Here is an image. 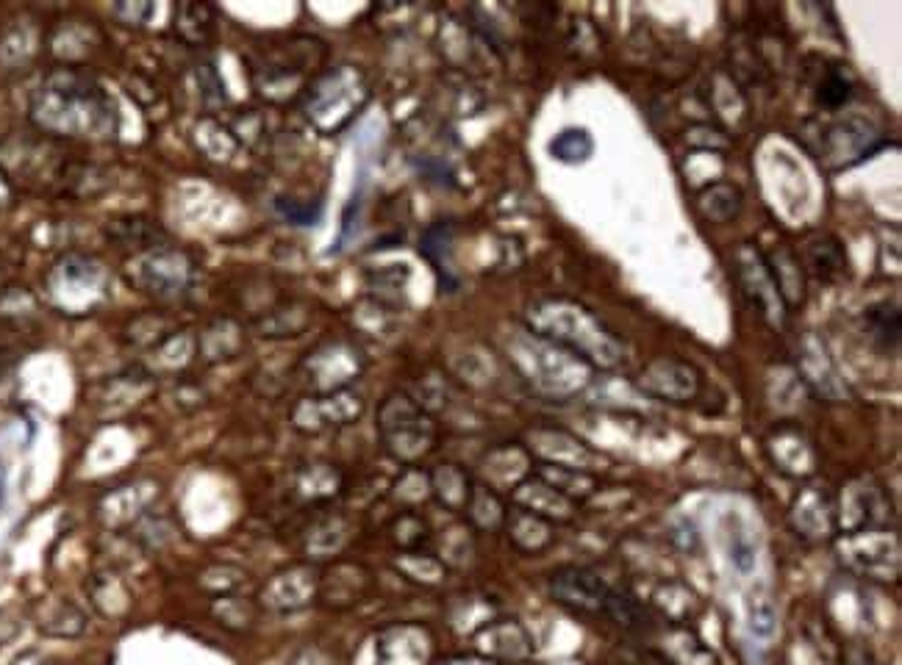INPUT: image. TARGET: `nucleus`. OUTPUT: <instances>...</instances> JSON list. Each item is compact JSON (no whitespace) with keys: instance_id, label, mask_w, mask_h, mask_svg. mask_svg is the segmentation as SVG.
<instances>
[{"instance_id":"obj_35","label":"nucleus","mask_w":902,"mask_h":665,"mask_svg":"<svg viewBox=\"0 0 902 665\" xmlns=\"http://www.w3.org/2000/svg\"><path fill=\"white\" fill-rule=\"evenodd\" d=\"M212 616L223 624L225 629H234V633H248V629L256 624L259 607L256 602L245 599V596H214L212 602Z\"/></svg>"},{"instance_id":"obj_22","label":"nucleus","mask_w":902,"mask_h":665,"mask_svg":"<svg viewBox=\"0 0 902 665\" xmlns=\"http://www.w3.org/2000/svg\"><path fill=\"white\" fill-rule=\"evenodd\" d=\"M600 616H605L611 624H617V627L631 635H652L658 629L656 613L644 602H639L637 596L625 594V590L611 588Z\"/></svg>"},{"instance_id":"obj_16","label":"nucleus","mask_w":902,"mask_h":665,"mask_svg":"<svg viewBox=\"0 0 902 665\" xmlns=\"http://www.w3.org/2000/svg\"><path fill=\"white\" fill-rule=\"evenodd\" d=\"M512 502L514 508L527 510V514L539 516L550 525L553 521H570L572 514H575V505L561 497L559 491H553L547 482L539 480L536 475H527L525 480L516 482L512 488Z\"/></svg>"},{"instance_id":"obj_28","label":"nucleus","mask_w":902,"mask_h":665,"mask_svg":"<svg viewBox=\"0 0 902 665\" xmlns=\"http://www.w3.org/2000/svg\"><path fill=\"white\" fill-rule=\"evenodd\" d=\"M661 657L669 665H719L714 652L695 633L680 627L661 635Z\"/></svg>"},{"instance_id":"obj_11","label":"nucleus","mask_w":902,"mask_h":665,"mask_svg":"<svg viewBox=\"0 0 902 665\" xmlns=\"http://www.w3.org/2000/svg\"><path fill=\"white\" fill-rule=\"evenodd\" d=\"M378 665H434L436 638L423 624H391L376 638Z\"/></svg>"},{"instance_id":"obj_53","label":"nucleus","mask_w":902,"mask_h":665,"mask_svg":"<svg viewBox=\"0 0 902 665\" xmlns=\"http://www.w3.org/2000/svg\"><path fill=\"white\" fill-rule=\"evenodd\" d=\"M445 665H495V663L484 661V657H453V661H447Z\"/></svg>"},{"instance_id":"obj_13","label":"nucleus","mask_w":902,"mask_h":665,"mask_svg":"<svg viewBox=\"0 0 902 665\" xmlns=\"http://www.w3.org/2000/svg\"><path fill=\"white\" fill-rule=\"evenodd\" d=\"M639 389L656 400L691 402L700 394V372L691 363L658 358L639 374Z\"/></svg>"},{"instance_id":"obj_55","label":"nucleus","mask_w":902,"mask_h":665,"mask_svg":"<svg viewBox=\"0 0 902 665\" xmlns=\"http://www.w3.org/2000/svg\"><path fill=\"white\" fill-rule=\"evenodd\" d=\"M0 491H3V471H0Z\"/></svg>"},{"instance_id":"obj_20","label":"nucleus","mask_w":902,"mask_h":665,"mask_svg":"<svg viewBox=\"0 0 902 665\" xmlns=\"http://www.w3.org/2000/svg\"><path fill=\"white\" fill-rule=\"evenodd\" d=\"M87 596L89 602H93L95 610H98L100 616L111 618V622L128 616L130 607H134V596H130L126 579H123L117 571H111V568L95 571L93 577H89Z\"/></svg>"},{"instance_id":"obj_34","label":"nucleus","mask_w":902,"mask_h":665,"mask_svg":"<svg viewBox=\"0 0 902 665\" xmlns=\"http://www.w3.org/2000/svg\"><path fill=\"white\" fill-rule=\"evenodd\" d=\"M309 325V314L303 311V305L289 303L281 305V309L270 311V314H261L253 327H256L259 335L264 339H292L294 333H300Z\"/></svg>"},{"instance_id":"obj_36","label":"nucleus","mask_w":902,"mask_h":665,"mask_svg":"<svg viewBox=\"0 0 902 665\" xmlns=\"http://www.w3.org/2000/svg\"><path fill=\"white\" fill-rule=\"evenodd\" d=\"M853 87L855 78L847 67L842 65H831V70H825L816 81V100H819L825 109H842L850 98H853Z\"/></svg>"},{"instance_id":"obj_52","label":"nucleus","mask_w":902,"mask_h":665,"mask_svg":"<svg viewBox=\"0 0 902 665\" xmlns=\"http://www.w3.org/2000/svg\"><path fill=\"white\" fill-rule=\"evenodd\" d=\"M289 665H333V661L320 649H303L289 661Z\"/></svg>"},{"instance_id":"obj_51","label":"nucleus","mask_w":902,"mask_h":665,"mask_svg":"<svg viewBox=\"0 0 902 665\" xmlns=\"http://www.w3.org/2000/svg\"><path fill=\"white\" fill-rule=\"evenodd\" d=\"M842 665H881V661H877L875 655H872L870 649H866V646H850L847 652H844V661H842Z\"/></svg>"},{"instance_id":"obj_7","label":"nucleus","mask_w":902,"mask_h":665,"mask_svg":"<svg viewBox=\"0 0 902 665\" xmlns=\"http://www.w3.org/2000/svg\"><path fill=\"white\" fill-rule=\"evenodd\" d=\"M361 413H365V400H361L356 391L342 389L331 391V394L303 397V400L292 408L289 417H292V424L300 430V433L317 436L326 433V430L353 424Z\"/></svg>"},{"instance_id":"obj_6","label":"nucleus","mask_w":902,"mask_h":665,"mask_svg":"<svg viewBox=\"0 0 902 665\" xmlns=\"http://www.w3.org/2000/svg\"><path fill=\"white\" fill-rule=\"evenodd\" d=\"M367 361L353 344L348 341H328L320 344L314 352L305 355L300 363V372L305 374V383L314 389V394H331L342 391L365 372Z\"/></svg>"},{"instance_id":"obj_46","label":"nucleus","mask_w":902,"mask_h":665,"mask_svg":"<svg viewBox=\"0 0 902 665\" xmlns=\"http://www.w3.org/2000/svg\"><path fill=\"white\" fill-rule=\"evenodd\" d=\"M229 134L236 145L259 147V141L264 139V119L259 111H240L229 123Z\"/></svg>"},{"instance_id":"obj_37","label":"nucleus","mask_w":902,"mask_h":665,"mask_svg":"<svg viewBox=\"0 0 902 665\" xmlns=\"http://www.w3.org/2000/svg\"><path fill=\"white\" fill-rule=\"evenodd\" d=\"M109 236L115 238L117 244H126V247L136 250H158V244L164 242V233L158 231L153 222L147 219H123V222H111L109 225Z\"/></svg>"},{"instance_id":"obj_15","label":"nucleus","mask_w":902,"mask_h":665,"mask_svg":"<svg viewBox=\"0 0 902 665\" xmlns=\"http://www.w3.org/2000/svg\"><path fill=\"white\" fill-rule=\"evenodd\" d=\"M158 497L156 482L153 480H136L128 486L111 488L104 493L98 502V521L109 530H123V527H134L136 521L145 516L151 508L153 499Z\"/></svg>"},{"instance_id":"obj_39","label":"nucleus","mask_w":902,"mask_h":665,"mask_svg":"<svg viewBox=\"0 0 902 665\" xmlns=\"http://www.w3.org/2000/svg\"><path fill=\"white\" fill-rule=\"evenodd\" d=\"M395 568L408 577L411 583L419 585H439L445 579L447 566L434 555H419V552H406L395 560Z\"/></svg>"},{"instance_id":"obj_25","label":"nucleus","mask_w":902,"mask_h":665,"mask_svg":"<svg viewBox=\"0 0 902 665\" xmlns=\"http://www.w3.org/2000/svg\"><path fill=\"white\" fill-rule=\"evenodd\" d=\"M153 383L147 374L142 372H128L120 374V378H109L104 385L98 389V405L104 411H128V408L139 405L147 394H151Z\"/></svg>"},{"instance_id":"obj_49","label":"nucleus","mask_w":902,"mask_h":665,"mask_svg":"<svg viewBox=\"0 0 902 665\" xmlns=\"http://www.w3.org/2000/svg\"><path fill=\"white\" fill-rule=\"evenodd\" d=\"M750 629L756 635H773L775 629V613L769 605H758V607H750Z\"/></svg>"},{"instance_id":"obj_23","label":"nucleus","mask_w":902,"mask_h":665,"mask_svg":"<svg viewBox=\"0 0 902 665\" xmlns=\"http://www.w3.org/2000/svg\"><path fill=\"white\" fill-rule=\"evenodd\" d=\"M764 264H767L769 277H773L783 305H786V309H794V305L803 303L805 272L803 264H799V255H794L788 247H775V253L764 255Z\"/></svg>"},{"instance_id":"obj_1","label":"nucleus","mask_w":902,"mask_h":665,"mask_svg":"<svg viewBox=\"0 0 902 665\" xmlns=\"http://www.w3.org/2000/svg\"><path fill=\"white\" fill-rule=\"evenodd\" d=\"M31 117L54 136L111 139L117 134V106L95 78L81 70H56L31 98Z\"/></svg>"},{"instance_id":"obj_31","label":"nucleus","mask_w":902,"mask_h":665,"mask_svg":"<svg viewBox=\"0 0 902 665\" xmlns=\"http://www.w3.org/2000/svg\"><path fill=\"white\" fill-rule=\"evenodd\" d=\"M342 488V475L328 463H311L298 475L294 491L303 502H328Z\"/></svg>"},{"instance_id":"obj_17","label":"nucleus","mask_w":902,"mask_h":665,"mask_svg":"<svg viewBox=\"0 0 902 665\" xmlns=\"http://www.w3.org/2000/svg\"><path fill=\"white\" fill-rule=\"evenodd\" d=\"M792 521L805 538H827L838 527V510L825 488H805L792 508Z\"/></svg>"},{"instance_id":"obj_43","label":"nucleus","mask_w":902,"mask_h":665,"mask_svg":"<svg viewBox=\"0 0 902 665\" xmlns=\"http://www.w3.org/2000/svg\"><path fill=\"white\" fill-rule=\"evenodd\" d=\"M391 541H395L402 552H417V549L428 541V525H425L417 514H400L395 521H391Z\"/></svg>"},{"instance_id":"obj_44","label":"nucleus","mask_w":902,"mask_h":665,"mask_svg":"<svg viewBox=\"0 0 902 665\" xmlns=\"http://www.w3.org/2000/svg\"><path fill=\"white\" fill-rule=\"evenodd\" d=\"M201 585L203 588L214 590L217 596H229V594H236L240 588H245L248 571H242V568H236V566H212L203 571Z\"/></svg>"},{"instance_id":"obj_18","label":"nucleus","mask_w":902,"mask_h":665,"mask_svg":"<svg viewBox=\"0 0 902 665\" xmlns=\"http://www.w3.org/2000/svg\"><path fill=\"white\" fill-rule=\"evenodd\" d=\"M33 624L48 638H78L87 629V616L76 602L50 596L33 607Z\"/></svg>"},{"instance_id":"obj_8","label":"nucleus","mask_w":902,"mask_h":665,"mask_svg":"<svg viewBox=\"0 0 902 665\" xmlns=\"http://www.w3.org/2000/svg\"><path fill=\"white\" fill-rule=\"evenodd\" d=\"M864 536V544L870 547L866 552L861 547L859 536L855 532H847L844 538H838V552H842V560L847 563L853 571L864 574L870 579H883L889 583V577H898L900 574V544L898 536L883 530H859Z\"/></svg>"},{"instance_id":"obj_32","label":"nucleus","mask_w":902,"mask_h":665,"mask_svg":"<svg viewBox=\"0 0 902 665\" xmlns=\"http://www.w3.org/2000/svg\"><path fill=\"white\" fill-rule=\"evenodd\" d=\"M464 510H467L469 525L478 527V530L495 532L506 525V505L497 497L495 488L489 486H473V493H469V502Z\"/></svg>"},{"instance_id":"obj_9","label":"nucleus","mask_w":902,"mask_h":665,"mask_svg":"<svg viewBox=\"0 0 902 665\" xmlns=\"http://www.w3.org/2000/svg\"><path fill=\"white\" fill-rule=\"evenodd\" d=\"M550 596L572 613L600 616L611 588L600 574L586 566H559L547 579Z\"/></svg>"},{"instance_id":"obj_30","label":"nucleus","mask_w":902,"mask_h":665,"mask_svg":"<svg viewBox=\"0 0 902 665\" xmlns=\"http://www.w3.org/2000/svg\"><path fill=\"white\" fill-rule=\"evenodd\" d=\"M697 206H700L702 217L708 222H717V225H728L741 214L745 208V197H741V189L734 184H708L706 189L697 197Z\"/></svg>"},{"instance_id":"obj_50","label":"nucleus","mask_w":902,"mask_h":665,"mask_svg":"<svg viewBox=\"0 0 902 665\" xmlns=\"http://www.w3.org/2000/svg\"><path fill=\"white\" fill-rule=\"evenodd\" d=\"M186 389V394L184 391H178L175 389V402H178L181 408H184V411H192V408H201L203 402H206V394H203V389L197 383H181Z\"/></svg>"},{"instance_id":"obj_54","label":"nucleus","mask_w":902,"mask_h":665,"mask_svg":"<svg viewBox=\"0 0 902 665\" xmlns=\"http://www.w3.org/2000/svg\"><path fill=\"white\" fill-rule=\"evenodd\" d=\"M9 201H11V186L6 184V175L0 173V206H6Z\"/></svg>"},{"instance_id":"obj_29","label":"nucleus","mask_w":902,"mask_h":665,"mask_svg":"<svg viewBox=\"0 0 902 665\" xmlns=\"http://www.w3.org/2000/svg\"><path fill=\"white\" fill-rule=\"evenodd\" d=\"M245 350V331L234 320H214L206 331L201 333V355L206 361H231Z\"/></svg>"},{"instance_id":"obj_41","label":"nucleus","mask_w":902,"mask_h":665,"mask_svg":"<svg viewBox=\"0 0 902 665\" xmlns=\"http://www.w3.org/2000/svg\"><path fill=\"white\" fill-rule=\"evenodd\" d=\"M126 339L139 350H156L169 339V322L158 314H139L130 320Z\"/></svg>"},{"instance_id":"obj_27","label":"nucleus","mask_w":902,"mask_h":665,"mask_svg":"<svg viewBox=\"0 0 902 665\" xmlns=\"http://www.w3.org/2000/svg\"><path fill=\"white\" fill-rule=\"evenodd\" d=\"M805 266L822 283H833L847 272V258L838 238L816 236L805 244Z\"/></svg>"},{"instance_id":"obj_5","label":"nucleus","mask_w":902,"mask_h":665,"mask_svg":"<svg viewBox=\"0 0 902 665\" xmlns=\"http://www.w3.org/2000/svg\"><path fill=\"white\" fill-rule=\"evenodd\" d=\"M134 286L156 297H181L195 281V264L181 250H151L128 270Z\"/></svg>"},{"instance_id":"obj_14","label":"nucleus","mask_w":902,"mask_h":665,"mask_svg":"<svg viewBox=\"0 0 902 665\" xmlns=\"http://www.w3.org/2000/svg\"><path fill=\"white\" fill-rule=\"evenodd\" d=\"M317 590H320V574L300 563V566H289L283 571L272 574L264 588H261L259 602L270 610L292 613L311 605L317 599Z\"/></svg>"},{"instance_id":"obj_38","label":"nucleus","mask_w":902,"mask_h":665,"mask_svg":"<svg viewBox=\"0 0 902 665\" xmlns=\"http://www.w3.org/2000/svg\"><path fill=\"white\" fill-rule=\"evenodd\" d=\"M550 153L561 164H583L592 158L594 139L586 128H566L550 141Z\"/></svg>"},{"instance_id":"obj_45","label":"nucleus","mask_w":902,"mask_h":665,"mask_svg":"<svg viewBox=\"0 0 902 665\" xmlns=\"http://www.w3.org/2000/svg\"><path fill=\"white\" fill-rule=\"evenodd\" d=\"M195 78H197V89H201V95H203V106H206L208 111L223 109L225 89H223V81H220V76H217V67H214L212 61H201L195 70Z\"/></svg>"},{"instance_id":"obj_48","label":"nucleus","mask_w":902,"mask_h":665,"mask_svg":"<svg viewBox=\"0 0 902 665\" xmlns=\"http://www.w3.org/2000/svg\"><path fill=\"white\" fill-rule=\"evenodd\" d=\"M153 6L151 3H120L117 6V17L128 26H142V22L151 20Z\"/></svg>"},{"instance_id":"obj_42","label":"nucleus","mask_w":902,"mask_h":665,"mask_svg":"<svg viewBox=\"0 0 902 665\" xmlns=\"http://www.w3.org/2000/svg\"><path fill=\"white\" fill-rule=\"evenodd\" d=\"M866 325H870L872 335H875V341H881L883 350H898L900 344V311L898 305H889V303H881V305H872L870 311H866Z\"/></svg>"},{"instance_id":"obj_4","label":"nucleus","mask_w":902,"mask_h":665,"mask_svg":"<svg viewBox=\"0 0 902 665\" xmlns=\"http://www.w3.org/2000/svg\"><path fill=\"white\" fill-rule=\"evenodd\" d=\"M54 303L67 314H84L106 297V272L84 255H70L61 261L48 277Z\"/></svg>"},{"instance_id":"obj_26","label":"nucleus","mask_w":902,"mask_h":665,"mask_svg":"<svg viewBox=\"0 0 902 665\" xmlns=\"http://www.w3.org/2000/svg\"><path fill=\"white\" fill-rule=\"evenodd\" d=\"M506 527H508V538L520 552L527 555H539L553 544V527L550 521L539 519V516L527 514V510H508L506 514Z\"/></svg>"},{"instance_id":"obj_47","label":"nucleus","mask_w":902,"mask_h":665,"mask_svg":"<svg viewBox=\"0 0 902 665\" xmlns=\"http://www.w3.org/2000/svg\"><path fill=\"white\" fill-rule=\"evenodd\" d=\"M395 497H397V502H402V505H419L423 499H428L430 497L428 475H423V471H417V469H408L406 475L397 480Z\"/></svg>"},{"instance_id":"obj_3","label":"nucleus","mask_w":902,"mask_h":665,"mask_svg":"<svg viewBox=\"0 0 902 665\" xmlns=\"http://www.w3.org/2000/svg\"><path fill=\"white\" fill-rule=\"evenodd\" d=\"M370 98L365 76L356 67H339V70L322 76L305 95V117L322 130L337 134L342 130L356 111Z\"/></svg>"},{"instance_id":"obj_19","label":"nucleus","mask_w":902,"mask_h":665,"mask_svg":"<svg viewBox=\"0 0 902 665\" xmlns=\"http://www.w3.org/2000/svg\"><path fill=\"white\" fill-rule=\"evenodd\" d=\"M370 579L372 577L367 574V568L356 566V563H337L331 571L320 577V590H317V596H322L328 605L337 607L356 605V602L365 599L367 590H370Z\"/></svg>"},{"instance_id":"obj_10","label":"nucleus","mask_w":902,"mask_h":665,"mask_svg":"<svg viewBox=\"0 0 902 665\" xmlns=\"http://www.w3.org/2000/svg\"><path fill=\"white\" fill-rule=\"evenodd\" d=\"M736 275H739L741 292L758 309L762 320H767L775 331L786 325V305H783L780 294H777L773 277H769L767 264H764L762 253H753L750 244H741L736 253Z\"/></svg>"},{"instance_id":"obj_24","label":"nucleus","mask_w":902,"mask_h":665,"mask_svg":"<svg viewBox=\"0 0 902 665\" xmlns=\"http://www.w3.org/2000/svg\"><path fill=\"white\" fill-rule=\"evenodd\" d=\"M428 486H430V497H434L442 508L458 514V510L467 508L469 493H473L475 482L469 480V475L464 469H458V466H453V463H445V466H436V469L430 471Z\"/></svg>"},{"instance_id":"obj_40","label":"nucleus","mask_w":902,"mask_h":665,"mask_svg":"<svg viewBox=\"0 0 902 665\" xmlns=\"http://www.w3.org/2000/svg\"><path fill=\"white\" fill-rule=\"evenodd\" d=\"M348 541V530H345L342 519H326L317 527H311L309 538H305V552L311 557H331Z\"/></svg>"},{"instance_id":"obj_21","label":"nucleus","mask_w":902,"mask_h":665,"mask_svg":"<svg viewBox=\"0 0 902 665\" xmlns=\"http://www.w3.org/2000/svg\"><path fill=\"white\" fill-rule=\"evenodd\" d=\"M531 475H536L539 480L547 482L553 491H559L561 497L570 499L572 505L586 502L592 493H598V475L589 469H575V466H559V463H542L539 460L536 469H531Z\"/></svg>"},{"instance_id":"obj_2","label":"nucleus","mask_w":902,"mask_h":665,"mask_svg":"<svg viewBox=\"0 0 902 665\" xmlns=\"http://www.w3.org/2000/svg\"><path fill=\"white\" fill-rule=\"evenodd\" d=\"M378 436L391 458L400 463H417L434 449L436 424L414 397L391 391L378 408Z\"/></svg>"},{"instance_id":"obj_33","label":"nucleus","mask_w":902,"mask_h":665,"mask_svg":"<svg viewBox=\"0 0 902 665\" xmlns=\"http://www.w3.org/2000/svg\"><path fill=\"white\" fill-rule=\"evenodd\" d=\"M214 11L203 3H178L175 9V33L192 48H201L212 39Z\"/></svg>"},{"instance_id":"obj_12","label":"nucleus","mask_w":902,"mask_h":665,"mask_svg":"<svg viewBox=\"0 0 902 665\" xmlns=\"http://www.w3.org/2000/svg\"><path fill=\"white\" fill-rule=\"evenodd\" d=\"M475 652L484 661L495 665H514L525 663L533 655V640L527 629L514 618H497L486 622L484 627L475 629L473 635Z\"/></svg>"}]
</instances>
